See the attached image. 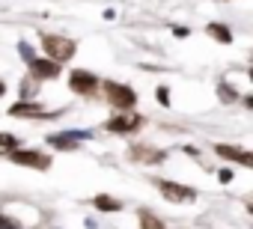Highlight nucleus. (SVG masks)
<instances>
[{"instance_id": "423d86ee", "label": "nucleus", "mask_w": 253, "mask_h": 229, "mask_svg": "<svg viewBox=\"0 0 253 229\" xmlns=\"http://www.w3.org/2000/svg\"><path fill=\"white\" fill-rule=\"evenodd\" d=\"M140 128H143V116H140L137 110L119 113V116H113V119L104 122V131H110V134H116V137H131V134H137Z\"/></svg>"}, {"instance_id": "f257e3e1", "label": "nucleus", "mask_w": 253, "mask_h": 229, "mask_svg": "<svg viewBox=\"0 0 253 229\" xmlns=\"http://www.w3.org/2000/svg\"><path fill=\"white\" fill-rule=\"evenodd\" d=\"M101 89H104V98L110 107H116L119 113H131L137 107V92L128 86V83H119V80H101Z\"/></svg>"}, {"instance_id": "a211bd4d", "label": "nucleus", "mask_w": 253, "mask_h": 229, "mask_svg": "<svg viewBox=\"0 0 253 229\" xmlns=\"http://www.w3.org/2000/svg\"><path fill=\"white\" fill-rule=\"evenodd\" d=\"M155 98H158L164 107H170V92H167V86H158V89H155Z\"/></svg>"}, {"instance_id": "7ed1b4c3", "label": "nucleus", "mask_w": 253, "mask_h": 229, "mask_svg": "<svg viewBox=\"0 0 253 229\" xmlns=\"http://www.w3.org/2000/svg\"><path fill=\"white\" fill-rule=\"evenodd\" d=\"M69 89L75 95H84V98H95L98 89H101V80L95 72H86V69H72L69 72Z\"/></svg>"}, {"instance_id": "aec40b11", "label": "nucleus", "mask_w": 253, "mask_h": 229, "mask_svg": "<svg viewBox=\"0 0 253 229\" xmlns=\"http://www.w3.org/2000/svg\"><path fill=\"white\" fill-rule=\"evenodd\" d=\"M232 179H235V173H232V170H220V173H217V182H223V185H229Z\"/></svg>"}, {"instance_id": "9d476101", "label": "nucleus", "mask_w": 253, "mask_h": 229, "mask_svg": "<svg viewBox=\"0 0 253 229\" xmlns=\"http://www.w3.org/2000/svg\"><path fill=\"white\" fill-rule=\"evenodd\" d=\"M128 158L134 164H161L167 158V152L164 149H155V146H146V143H137V146L128 149Z\"/></svg>"}, {"instance_id": "4be33fe9", "label": "nucleus", "mask_w": 253, "mask_h": 229, "mask_svg": "<svg viewBox=\"0 0 253 229\" xmlns=\"http://www.w3.org/2000/svg\"><path fill=\"white\" fill-rule=\"evenodd\" d=\"M3 95H6V83H3V80H0V98H3Z\"/></svg>"}, {"instance_id": "39448f33", "label": "nucleus", "mask_w": 253, "mask_h": 229, "mask_svg": "<svg viewBox=\"0 0 253 229\" xmlns=\"http://www.w3.org/2000/svg\"><path fill=\"white\" fill-rule=\"evenodd\" d=\"M66 110V107H63ZM63 110H45V104H39V101H15L9 110H6V116H15V119H54V116H60Z\"/></svg>"}, {"instance_id": "6e6552de", "label": "nucleus", "mask_w": 253, "mask_h": 229, "mask_svg": "<svg viewBox=\"0 0 253 229\" xmlns=\"http://www.w3.org/2000/svg\"><path fill=\"white\" fill-rule=\"evenodd\" d=\"M27 69H30V77H33L36 83L54 80V77H60V72H63V66H57V63L48 60V57H33V60H27Z\"/></svg>"}, {"instance_id": "ddd939ff", "label": "nucleus", "mask_w": 253, "mask_h": 229, "mask_svg": "<svg viewBox=\"0 0 253 229\" xmlns=\"http://www.w3.org/2000/svg\"><path fill=\"white\" fill-rule=\"evenodd\" d=\"M92 205L98 208V211H122L125 205L116 199V196H110V193H98L95 199H92Z\"/></svg>"}, {"instance_id": "9b49d317", "label": "nucleus", "mask_w": 253, "mask_h": 229, "mask_svg": "<svg viewBox=\"0 0 253 229\" xmlns=\"http://www.w3.org/2000/svg\"><path fill=\"white\" fill-rule=\"evenodd\" d=\"M206 36H211L214 42H220V45H232V27L229 24H223V21H211V24H206Z\"/></svg>"}, {"instance_id": "4468645a", "label": "nucleus", "mask_w": 253, "mask_h": 229, "mask_svg": "<svg viewBox=\"0 0 253 229\" xmlns=\"http://www.w3.org/2000/svg\"><path fill=\"white\" fill-rule=\"evenodd\" d=\"M15 149H21V140L15 134H6V131H0V158H9Z\"/></svg>"}, {"instance_id": "412c9836", "label": "nucleus", "mask_w": 253, "mask_h": 229, "mask_svg": "<svg viewBox=\"0 0 253 229\" xmlns=\"http://www.w3.org/2000/svg\"><path fill=\"white\" fill-rule=\"evenodd\" d=\"M173 36H176V39H188L191 30H188V27H173Z\"/></svg>"}, {"instance_id": "dca6fc26", "label": "nucleus", "mask_w": 253, "mask_h": 229, "mask_svg": "<svg viewBox=\"0 0 253 229\" xmlns=\"http://www.w3.org/2000/svg\"><path fill=\"white\" fill-rule=\"evenodd\" d=\"M217 95H220V101H223V104L238 101V92H235L232 86H226V80H217Z\"/></svg>"}, {"instance_id": "2eb2a0df", "label": "nucleus", "mask_w": 253, "mask_h": 229, "mask_svg": "<svg viewBox=\"0 0 253 229\" xmlns=\"http://www.w3.org/2000/svg\"><path fill=\"white\" fill-rule=\"evenodd\" d=\"M140 229H167L164 226V220L158 217V214H152V211H146V208H140Z\"/></svg>"}, {"instance_id": "6ab92c4d", "label": "nucleus", "mask_w": 253, "mask_h": 229, "mask_svg": "<svg viewBox=\"0 0 253 229\" xmlns=\"http://www.w3.org/2000/svg\"><path fill=\"white\" fill-rule=\"evenodd\" d=\"M18 51H21V54H24V63H27V60H33V57H36V54H33V48H30V45H27V42H21V45H18Z\"/></svg>"}, {"instance_id": "f3484780", "label": "nucleus", "mask_w": 253, "mask_h": 229, "mask_svg": "<svg viewBox=\"0 0 253 229\" xmlns=\"http://www.w3.org/2000/svg\"><path fill=\"white\" fill-rule=\"evenodd\" d=\"M0 229H21V223H18V220H12L9 214L0 211Z\"/></svg>"}, {"instance_id": "1a4fd4ad", "label": "nucleus", "mask_w": 253, "mask_h": 229, "mask_svg": "<svg viewBox=\"0 0 253 229\" xmlns=\"http://www.w3.org/2000/svg\"><path fill=\"white\" fill-rule=\"evenodd\" d=\"M214 155L223 158V161H232V164H241V167H253V155L241 146H229V143H214Z\"/></svg>"}, {"instance_id": "0eeeda50", "label": "nucleus", "mask_w": 253, "mask_h": 229, "mask_svg": "<svg viewBox=\"0 0 253 229\" xmlns=\"http://www.w3.org/2000/svg\"><path fill=\"white\" fill-rule=\"evenodd\" d=\"M9 161L18 167H30V170H48L51 167V155H45L42 149H15L9 155Z\"/></svg>"}, {"instance_id": "20e7f679", "label": "nucleus", "mask_w": 253, "mask_h": 229, "mask_svg": "<svg viewBox=\"0 0 253 229\" xmlns=\"http://www.w3.org/2000/svg\"><path fill=\"white\" fill-rule=\"evenodd\" d=\"M152 182H155V188L164 193L167 202H176V205H191V202H197V191L188 188V185H182V182H173V179H152Z\"/></svg>"}, {"instance_id": "f8f14e48", "label": "nucleus", "mask_w": 253, "mask_h": 229, "mask_svg": "<svg viewBox=\"0 0 253 229\" xmlns=\"http://www.w3.org/2000/svg\"><path fill=\"white\" fill-rule=\"evenodd\" d=\"M48 146H54V149H63V152H78V140L69 134V131H63V134H51L48 137Z\"/></svg>"}, {"instance_id": "f03ea898", "label": "nucleus", "mask_w": 253, "mask_h": 229, "mask_svg": "<svg viewBox=\"0 0 253 229\" xmlns=\"http://www.w3.org/2000/svg\"><path fill=\"white\" fill-rule=\"evenodd\" d=\"M42 51L48 54V60H54L57 66H63V63H69L72 57H75V51H78V42L75 39H69V36H57V33H42Z\"/></svg>"}]
</instances>
